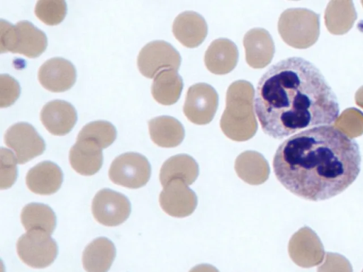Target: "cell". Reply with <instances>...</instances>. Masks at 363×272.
Returning a JSON list of instances; mask_svg holds the SVG:
<instances>
[{
  "label": "cell",
  "mask_w": 363,
  "mask_h": 272,
  "mask_svg": "<svg viewBox=\"0 0 363 272\" xmlns=\"http://www.w3.org/2000/svg\"><path fill=\"white\" fill-rule=\"evenodd\" d=\"M288 251L291 260L302 268L320 264L325 256L320 238L313 230L306 226L292 235Z\"/></svg>",
  "instance_id": "obj_11"
},
{
  "label": "cell",
  "mask_w": 363,
  "mask_h": 272,
  "mask_svg": "<svg viewBox=\"0 0 363 272\" xmlns=\"http://www.w3.org/2000/svg\"><path fill=\"white\" fill-rule=\"evenodd\" d=\"M255 96L262 129L276 140L331 125L340 113L336 96L323 74L298 57L272 65L259 79Z\"/></svg>",
  "instance_id": "obj_1"
},
{
  "label": "cell",
  "mask_w": 363,
  "mask_h": 272,
  "mask_svg": "<svg viewBox=\"0 0 363 272\" xmlns=\"http://www.w3.org/2000/svg\"><path fill=\"white\" fill-rule=\"evenodd\" d=\"M1 173L0 188L6 189L10 188L17 178V159L11 151L4 147L1 148Z\"/></svg>",
  "instance_id": "obj_29"
},
{
  "label": "cell",
  "mask_w": 363,
  "mask_h": 272,
  "mask_svg": "<svg viewBox=\"0 0 363 272\" xmlns=\"http://www.w3.org/2000/svg\"><path fill=\"white\" fill-rule=\"evenodd\" d=\"M20 86L18 83L8 74L1 75L0 106L8 107L18 98Z\"/></svg>",
  "instance_id": "obj_30"
},
{
  "label": "cell",
  "mask_w": 363,
  "mask_h": 272,
  "mask_svg": "<svg viewBox=\"0 0 363 272\" xmlns=\"http://www.w3.org/2000/svg\"><path fill=\"white\" fill-rule=\"evenodd\" d=\"M159 201L166 213L176 217L191 215L197 205L196 195L181 179H174L164 186Z\"/></svg>",
  "instance_id": "obj_12"
},
{
  "label": "cell",
  "mask_w": 363,
  "mask_h": 272,
  "mask_svg": "<svg viewBox=\"0 0 363 272\" xmlns=\"http://www.w3.org/2000/svg\"><path fill=\"white\" fill-rule=\"evenodd\" d=\"M149 133L152 142L162 147H174L184 137V129L176 118L162 115L148 122Z\"/></svg>",
  "instance_id": "obj_23"
},
{
  "label": "cell",
  "mask_w": 363,
  "mask_h": 272,
  "mask_svg": "<svg viewBox=\"0 0 363 272\" xmlns=\"http://www.w3.org/2000/svg\"><path fill=\"white\" fill-rule=\"evenodd\" d=\"M4 142L13 149L18 164H23L40 155L45 149L43 139L29 123H18L11 126L4 135Z\"/></svg>",
  "instance_id": "obj_10"
},
{
  "label": "cell",
  "mask_w": 363,
  "mask_h": 272,
  "mask_svg": "<svg viewBox=\"0 0 363 272\" xmlns=\"http://www.w3.org/2000/svg\"><path fill=\"white\" fill-rule=\"evenodd\" d=\"M189 272H219V271L212 265L203 264L193 267Z\"/></svg>",
  "instance_id": "obj_32"
},
{
  "label": "cell",
  "mask_w": 363,
  "mask_h": 272,
  "mask_svg": "<svg viewBox=\"0 0 363 272\" xmlns=\"http://www.w3.org/2000/svg\"><path fill=\"white\" fill-rule=\"evenodd\" d=\"M38 77L40 84L47 90L62 92L74 85L77 73L74 66L69 61L54 57L40 66Z\"/></svg>",
  "instance_id": "obj_13"
},
{
  "label": "cell",
  "mask_w": 363,
  "mask_h": 272,
  "mask_svg": "<svg viewBox=\"0 0 363 272\" xmlns=\"http://www.w3.org/2000/svg\"><path fill=\"white\" fill-rule=\"evenodd\" d=\"M101 147L93 140L77 137L69 150V163L79 174L91 176L101 169L103 164Z\"/></svg>",
  "instance_id": "obj_15"
},
{
  "label": "cell",
  "mask_w": 363,
  "mask_h": 272,
  "mask_svg": "<svg viewBox=\"0 0 363 272\" xmlns=\"http://www.w3.org/2000/svg\"><path fill=\"white\" fill-rule=\"evenodd\" d=\"M77 137L93 140L96 142L102 149H105L115 141L116 138V130L115 127L108 121H94L84 126Z\"/></svg>",
  "instance_id": "obj_27"
},
{
  "label": "cell",
  "mask_w": 363,
  "mask_h": 272,
  "mask_svg": "<svg viewBox=\"0 0 363 272\" xmlns=\"http://www.w3.org/2000/svg\"><path fill=\"white\" fill-rule=\"evenodd\" d=\"M19 258L28 266L43 268L50 266L57 254V245L50 234L43 230H30L16 244Z\"/></svg>",
  "instance_id": "obj_5"
},
{
  "label": "cell",
  "mask_w": 363,
  "mask_h": 272,
  "mask_svg": "<svg viewBox=\"0 0 363 272\" xmlns=\"http://www.w3.org/2000/svg\"><path fill=\"white\" fill-rule=\"evenodd\" d=\"M67 13V5L65 1L41 0L35 5V16L44 23L49 26L59 24Z\"/></svg>",
  "instance_id": "obj_28"
},
{
  "label": "cell",
  "mask_w": 363,
  "mask_h": 272,
  "mask_svg": "<svg viewBox=\"0 0 363 272\" xmlns=\"http://www.w3.org/2000/svg\"><path fill=\"white\" fill-rule=\"evenodd\" d=\"M130 203L124 195L104 188L95 195L91 204L92 214L105 226H117L125 222L130 213Z\"/></svg>",
  "instance_id": "obj_9"
},
{
  "label": "cell",
  "mask_w": 363,
  "mask_h": 272,
  "mask_svg": "<svg viewBox=\"0 0 363 272\" xmlns=\"http://www.w3.org/2000/svg\"><path fill=\"white\" fill-rule=\"evenodd\" d=\"M21 223L26 231L43 230L51 234L56 226V217L47 205L29 203L23 207L21 214Z\"/></svg>",
  "instance_id": "obj_26"
},
{
  "label": "cell",
  "mask_w": 363,
  "mask_h": 272,
  "mask_svg": "<svg viewBox=\"0 0 363 272\" xmlns=\"http://www.w3.org/2000/svg\"><path fill=\"white\" fill-rule=\"evenodd\" d=\"M62 179L61 169L52 162L45 161L28 171L26 182L30 191L40 195H50L59 190Z\"/></svg>",
  "instance_id": "obj_19"
},
{
  "label": "cell",
  "mask_w": 363,
  "mask_h": 272,
  "mask_svg": "<svg viewBox=\"0 0 363 272\" xmlns=\"http://www.w3.org/2000/svg\"><path fill=\"white\" fill-rule=\"evenodd\" d=\"M113 243L106 237L94 239L84 249L82 264L86 272H107L115 259Z\"/></svg>",
  "instance_id": "obj_21"
},
{
  "label": "cell",
  "mask_w": 363,
  "mask_h": 272,
  "mask_svg": "<svg viewBox=\"0 0 363 272\" xmlns=\"http://www.w3.org/2000/svg\"><path fill=\"white\" fill-rule=\"evenodd\" d=\"M182 89L183 81L177 71L166 68L160 71L154 77L151 92L157 102L169 106L178 101Z\"/></svg>",
  "instance_id": "obj_25"
},
{
  "label": "cell",
  "mask_w": 363,
  "mask_h": 272,
  "mask_svg": "<svg viewBox=\"0 0 363 272\" xmlns=\"http://www.w3.org/2000/svg\"><path fill=\"white\" fill-rule=\"evenodd\" d=\"M312 13L303 8H289L280 16L278 30L283 40L296 48H305L311 43L307 40L306 21Z\"/></svg>",
  "instance_id": "obj_16"
},
{
  "label": "cell",
  "mask_w": 363,
  "mask_h": 272,
  "mask_svg": "<svg viewBox=\"0 0 363 272\" xmlns=\"http://www.w3.org/2000/svg\"><path fill=\"white\" fill-rule=\"evenodd\" d=\"M317 272H353L350 262L337 253L327 252L325 261Z\"/></svg>",
  "instance_id": "obj_31"
},
{
  "label": "cell",
  "mask_w": 363,
  "mask_h": 272,
  "mask_svg": "<svg viewBox=\"0 0 363 272\" xmlns=\"http://www.w3.org/2000/svg\"><path fill=\"white\" fill-rule=\"evenodd\" d=\"M218 106V95L211 85L197 83L187 91L183 111L196 125H206L213 118Z\"/></svg>",
  "instance_id": "obj_7"
},
{
  "label": "cell",
  "mask_w": 363,
  "mask_h": 272,
  "mask_svg": "<svg viewBox=\"0 0 363 272\" xmlns=\"http://www.w3.org/2000/svg\"><path fill=\"white\" fill-rule=\"evenodd\" d=\"M151 166L145 157L135 152H127L118 156L111 163L108 171L111 181L129 188L145 186L150 179Z\"/></svg>",
  "instance_id": "obj_6"
},
{
  "label": "cell",
  "mask_w": 363,
  "mask_h": 272,
  "mask_svg": "<svg viewBox=\"0 0 363 272\" xmlns=\"http://www.w3.org/2000/svg\"><path fill=\"white\" fill-rule=\"evenodd\" d=\"M254 88L249 81L238 80L229 86L220 126L230 140L242 142L255 135L257 121L254 111Z\"/></svg>",
  "instance_id": "obj_3"
},
{
  "label": "cell",
  "mask_w": 363,
  "mask_h": 272,
  "mask_svg": "<svg viewBox=\"0 0 363 272\" xmlns=\"http://www.w3.org/2000/svg\"><path fill=\"white\" fill-rule=\"evenodd\" d=\"M172 32L184 46L193 48L203 42L207 35L208 26L200 14L194 11H184L174 19Z\"/></svg>",
  "instance_id": "obj_18"
},
{
  "label": "cell",
  "mask_w": 363,
  "mask_h": 272,
  "mask_svg": "<svg viewBox=\"0 0 363 272\" xmlns=\"http://www.w3.org/2000/svg\"><path fill=\"white\" fill-rule=\"evenodd\" d=\"M238 60V50L235 44L226 38L213 41L204 55L206 68L215 74H225L231 72Z\"/></svg>",
  "instance_id": "obj_20"
},
{
  "label": "cell",
  "mask_w": 363,
  "mask_h": 272,
  "mask_svg": "<svg viewBox=\"0 0 363 272\" xmlns=\"http://www.w3.org/2000/svg\"><path fill=\"white\" fill-rule=\"evenodd\" d=\"M48 44L45 34L30 22L21 21L15 26L1 21V52H13L29 58L40 56Z\"/></svg>",
  "instance_id": "obj_4"
},
{
  "label": "cell",
  "mask_w": 363,
  "mask_h": 272,
  "mask_svg": "<svg viewBox=\"0 0 363 272\" xmlns=\"http://www.w3.org/2000/svg\"><path fill=\"white\" fill-rule=\"evenodd\" d=\"M362 272H363V270H362Z\"/></svg>",
  "instance_id": "obj_33"
},
{
  "label": "cell",
  "mask_w": 363,
  "mask_h": 272,
  "mask_svg": "<svg viewBox=\"0 0 363 272\" xmlns=\"http://www.w3.org/2000/svg\"><path fill=\"white\" fill-rule=\"evenodd\" d=\"M235 169L241 179L251 185L263 183L270 173L267 161L255 151L241 153L235 159Z\"/></svg>",
  "instance_id": "obj_22"
},
{
  "label": "cell",
  "mask_w": 363,
  "mask_h": 272,
  "mask_svg": "<svg viewBox=\"0 0 363 272\" xmlns=\"http://www.w3.org/2000/svg\"><path fill=\"white\" fill-rule=\"evenodd\" d=\"M138 67L147 78H153L162 69L172 68L177 71L181 64V57L169 43L155 40L145 45L140 51Z\"/></svg>",
  "instance_id": "obj_8"
},
{
  "label": "cell",
  "mask_w": 363,
  "mask_h": 272,
  "mask_svg": "<svg viewBox=\"0 0 363 272\" xmlns=\"http://www.w3.org/2000/svg\"><path fill=\"white\" fill-rule=\"evenodd\" d=\"M198 175L199 166L196 162L191 156L181 154L164 162L160 169V181L163 187L174 179H181L186 184L191 185Z\"/></svg>",
  "instance_id": "obj_24"
},
{
  "label": "cell",
  "mask_w": 363,
  "mask_h": 272,
  "mask_svg": "<svg viewBox=\"0 0 363 272\" xmlns=\"http://www.w3.org/2000/svg\"><path fill=\"white\" fill-rule=\"evenodd\" d=\"M77 119L74 106L62 100L46 103L40 111V120L49 132L54 135H65L74 126Z\"/></svg>",
  "instance_id": "obj_17"
},
{
  "label": "cell",
  "mask_w": 363,
  "mask_h": 272,
  "mask_svg": "<svg viewBox=\"0 0 363 272\" xmlns=\"http://www.w3.org/2000/svg\"><path fill=\"white\" fill-rule=\"evenodd\" d=\"M358 144L333 125L299 132L277 148L273 169L277 180L294 195L311 201L334 197L360 171Z\"/></svg>",
  "instance_id": "obj_2"
},
{
  "label": "cell",
  "mask_w": 363,
  "mask_h": 272,
  "mask_svg": "<svg viewBox=\"0 0 363 272\" xmlns=\"http://www.w3.org/2000/svg\"><path fill=\"white\" fill-rule=\"evenodd\" d=\"M245 60L254 69H262L272 61L274 54V43L269 33L261 28L248 30L243 38Z\"/></svg>",
  "instance_id": "obj_14"
}]
</instances>
